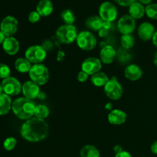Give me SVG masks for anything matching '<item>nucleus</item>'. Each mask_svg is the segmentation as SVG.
Listing matches in <instances>:
<instances>
[{
    "label": "nucleus",
    "instance_id": "4be33fe9",
    "mask_svg": "<svg viewBox=\"0 0 157 157\" xmlns=\"http://www.w3.org/2000/svg\"><path fill=\"white\" fill-rule=\"evenodd\" d=\"M129 15L135 20L140 19L145 15V8L143 4L135 2L131 6H129Z\"/></svg>",
    "mask_w": 157,
    "mask_h": 157
},
{
    "label": "nucleus",
    "instance_id": "2f4dec72",
    "mask_svg": "<svg viewBox=\"0 0 157 157\" xmlns=\"http://www.w3.org/2000/svg\"><path fill=\"white\" fill-rule=\"evenodd\" d=\"M41 17V16L39 15V13H38L37 11H32V12L29 13L28 19H29V21H30L31 23H36L39 21Z\"/></svg>",
    "mask_w": 157,
    "mask_h": 157
},
{
    "label": "nucleus",
    "instance_id": "58836bf2",
    "mask_svg": "<svg viewBox=\"0 0 157 157\" xmlns=\"http://www.w3.org/2000/svg\"><path fill=\"white\" fill-rule=\"evenodd\" d=\"M111 25H112V22H109V21H104L102 28L107 29V30H110V29L111 28Z\"/></svg>",
    "mask_w": 157,
    "mask_h": 157
},
{
    "label": "nucleus",
    "instance_id": "412c9836",
    "mask_svg": "<svg viewBox=\"0 0 157 157\" xmlns=\"http://www.w3.org/2000/svg\"><path fill=\"white\" fill-rule=\"evenodd\" d=\"M104 21L101 18V17L98 15H92L87 18L85 21V25L90 30L94 32H98L103 27Z\"/></svg>",
    "mask_w": 157,
    "mask_h": 157
},
{
    "label": "nucleus",
    "instance_id": "79ce46f5",
    "mask_svg": "<svg viewBox=\"0 0 157 157\" xmlns=\"http://www.w3.org/2000/svg\"><path fill=\"white\" fill-rule=\"evenodd\" d=\"M105 109L106 110H110V111L113 110V105H112L111 103H107V104L105 105Z\"/></svg>",
    "mask_w": 157,
    "mask_h": 157
},
{
    "label": "nucleus",
    "instance_id": "f3484780",
    "mask_svg": "<svg viewBox=\"0 0 157 157\" xmlns=\"http://www.w3.org/2000/svg\"><path fill=\"white\" fill-rule=\"evenodd\" d=\"M124 76L130 81H136L143 76V70L136 64H129L124 69Z\"/></svg>",
    "mask_w": 157,
    "mask_h": 157
},
{
    "label": "nucleus",
    "instance_id": "f257e3e1",
    "mask_svg": "<svg viewBox=\"0 0 157 157\" xmlns=\"http://www.w3.org/2000/svg\"><path fill=\"white\" fill-rule=\"evenodd\" d=\"M49 126L44 120L32 117L22 124L21 135L25 140L37 143L43 140L48 136Z\"/></svg>",
    "mask_w": 157,
    "mask_h": 157
},
{
    "label": "nucleus",
    "instance_id": "dca6fc26",
    "mask_svg": "<svg viewBox=\"0 0 157 157\" xmlns=\"http://www.w3.org/2000/svg\"><path fill=\"white\" fill-rule=\"evenodd\" d=\"M117 56V53L115 49L111 45H106L101 48L100 52V60L102 64H110L113 62L115 58Z\"/></svg>",
    "mask_w": 157,
    "mask_h": 157
},
{
    "label": "nucleus",
    "instance_id": "c03bdc74",
    "mask_svg": "<svg viewBox=\"0 0 157 157\" xmlns=\"http://www.w3.org/2000/svg\"><path fill=\"white\" fill-rule=\"evenodd\" d=\"M153 63H154L155 66L157 67V52H156L154 55V58H153Z\"/></svg>",
    "mask_w": 157,
    "mask_h": 157
},
{
    "label": "nucleus",
    "instance_id": "7c9ffc66",
    "mask_svg": "<svg viewBox=\"0 0 157 157\" xmlns=\"http://www.w3.org/2000/svg\"><path fill=\"white\" fill-rule=\"evenodd\" d=\"M11 70L8 65L5 64H0V78L6 79L10 77Z\"/></svg>",
    "mask_w": 157,
    "mask_h": 157
},
{
    "label": "nucleus",
    "instance_id": "a211bd4d",
    "mask_svg": "<svg viewBox=\"0 0 157 157\" xmlns=\"http://www.w3.org/2000/svg\"><path fill=\"white\" fill-rule=\"evenodd\" d=\"M2 48L9 55H15L19 51V42L14 37H6L2 44Z\"/></svg>",
    "mask_w": 157,
    "mask_h": 157
},
{
    "label": "nucleus",
    "instance_id": "f704fd0d",
    "mask_svg": "<svg viewBox=\"0 0 157 157\" xmlns=\"http://www.w3.org/2000/svg\"><path fill=\"white\" fill-rule=\"evenodd\" d=\"M108 33L109 30H107V29H104V28H102L101 30L98 31V35H99V36L101 37V38H105V37H107V35H108Z\"/></svg>",
    "mask_w": 157,
    "mask_h": 157
},
{
    "label": "nucleus",
    "instance_id": "c756f323",
    "mask_svg": "<svg viewBox=\"0 0 157 157\" xmlns=\"http://www.w3.org/2000/svg\"><path fill=\"white\" fill-rule=\"evenodd\" d=\"M17 144V140L15 137H8L5 140L4 143H3V147L7 151H11V150H13L15 147H16Z\"/></svg>",
    "mask_w": 157,
    "mask_h": 157
},
{
    "label": "nucleus",
    "instance_id": "6ab92c4d",
    "mask_svg": "<svg viewBox=\"0 0 157 157\" xmlns=\"http://www.w3.org/2000/svg\"><path fill=\"white\" fill-rule=\"evenodd\" d=\"M54 9L53 4L51 0H40L36 6V11L42 17H46L52 13Z\"/></svg>",
    "mask_w": 157,
    "mask_h": 157
},
{
    "label": "nucleus",
    "instance_id": "ddd939ff",
    "mask_svg": "<svg viewBox=\"0 0 157 157\" xmlns=\"http://www.w3.org/2000/svg\"><path fill=\"white\" fill-rule=\"evenodd\" d=\"M21 92L25 98L34 100L38 98L41 91L38 84L32 81H27L22 84Z\"/></svg>",
    "mask_w": 157,
    "mask_h": 157
},
{
    "label": "nucleus",
    "instance_id": "473e14b6",
    "mask_svg": "<svg viewBox=\"0 0 157 157\" xmlns=\"http://www.w3.org/2000/svg\"><path fill=\"white\" fill-rule=\"evenodd\" d=\"M89 78V75H87V73H85L84 71H81L80 72H78V76H77V79L79 82L81 83H84L88 80Z\"/></svg>",
    "mask_w": 157,
    "mask_h": 157
},
{
    "label": "nucleus",
    "instance_id": "393cba45",
    "mask_svg": "<svg viewBox=\"0 0 157 157\" xmlns=\"http://www.w3.org/2000/svg\"><path fill=\"white\" fill-rule=\"evenodd\" d=\"M81 157H100V151L93 145H85L80 152Z\"/></svg>",
    "mask_w": 157,
    "mask_h": 157
},
{
    "label": "nucleus",
    "instance_id": "1a4fd4ad",
    "mask_svg": "<svg viewBox=\"0 0 157 157\" xmlns=\"http://www.w3.org/2000/svg\"><path fill=\"white\" fill-rule=\"evenodd\" d=\"M2 86L3 92L9 96H16L19 94L22 88V85L20 81L13 77H9L3 79Z\"/></svg>",
    "mask_w": 157,
    "mask_h": 157
},
{
    "label": "nucleus",
    "instance_id": "f8f14e48",
    "mask_svg": "<svg viewBox=\"0 0 157 157\" xmlns=\"http://www.w3.org/2000/svg\"><path fill=\"white\" fill-rule=\"evenodd\" d=\"M102 67V62L101 60L94 57L86 58L81 64V71L87 73L89 76H92L94 74L101 71Z\"/></svg>",
    "mask_w": 157,
    "mask_h": 157
},
{
    "label": "nucleus",
    "instance_id": "9b49d317",
    "mask_svg": "<svg viewBox=\"0 0 157 157\" xmlns=\"http://www.w3.org/2000/svg\"><path fill=\"white\" fill-rule=\"evenodd\" d=\"M136 29V20L130 15H124L118 20L117 30L122 35L132 34Z\"/></svg>",
    "mask_w": 157,
    "mask_h": 157
},
{
    "label": "nucleus",
    "instance_id": "5701e85b",
    "mask_svg": "<svg viewBox=\"0 0 157 157\" xmlns=\"http://www.w3.org/2000/svg\"><path fill=\"white\" fill-rule=\"evenodd\" d=\"M109 81V78L104 72L99 71L90 76V81L94 86L98 87H104Z\"/></svg>",
    "mask_w": 157,
    "mask_h": 157
},
{
    "label": "nucleus",
    "instance_id": "f03ea898",
    "mask_svg": "<svg viewBox=\"0 0 157 157\" xmlns=\"http://www.w3.org/2000/svg\"><path fill=\"white\" fill-rule=\"evenodd\" d=\"M35 107L36 104L33 100L26 98H19L12 102V110L18 119L28 121L35 116Z\"/></svg>",
    "mask_w": 157,
    "mask_h": 157
},
{
    "label": "nucleus",
    "instance_id": "9d476101",
    "mask_svg": "<svg viewBox=\"0 0 157 157\" xmlns=\"http://www.w3.org/2000/svg\"><path fill=\"white\" fill-rule=\"evenodd\" d=\"M18 27V21L15 17L8 15L5 17L0 24V31L6 37H12L16 33Z\"/></svg>",
    "mask_w": 157,
    "mask_h": 157
},
{
    "label": "nucleus",
    "instance_id": "c85d7f7f",
    "mask_svg": "<svg viewBox=\"0 0 157 157\" xmlns=\"http://www.w3.org/2000/svg\"><path fill=\"white\" fill-rule=\"evenodd\" d=\"M145 14L151 19H157V3H150L145 8Z\"/></svg>",
    "mask_w": 157,
    "mask_h": 157
},
{
    "label": "nucleus",
    "instance_id": "b1692460",
    "mask_svg": "<svg viewBox=\"0 0 157 157\" xmlns=\"http://www.w3.org/2000/svg\"><path fill=\"white\" fill-rule=\"evenodd\" d=\"M32 66V63L28 61L25 58H19L15 61V70L21 74L29 73Z\"/></svg>",
    "mask_w": 157,
    "mask_h": 157
},
{
    "label": "nucleus",
    "instance_id": "bb28decb",
    "mask_svg": "<svg viewBox=\"0 0 157 157\" xmlns=\"http://www.w3.org/2000/svg\"><path fill=\"white\" fill-rule=\"evenodd\" d=\"M50 114V110L47 106L44 104H38L36 105L35 110V117L39 119L45 120Z\"/></svg>",
    "mask_w": 157,
    "mask_h": 157
},
{
    "label": "nucleus",
    "instance_id": "cd10ccee",
    "mask_svg": "<svg viewBox=\"0 0 157 157\" xmlns=\"http://www.w3.org/2000/svg\"><path fill=\"white\" fill-rule=\"evenodd\" d=\"M61 18L65 25H73L75 21V15L71 10L65 9L61 14Z\"/></svg>",
    "mask_w": 157,
    "mask_h": 157
},
{
    "label": "nucleus",
    "instance_id": "7ed1b4c3",
    "mask_svg": "<svg viewBox=\"0 0 157 157\" xmlns=\"http://www.w3.org/2000/svg\"><path fill=\"white\" fill-rule=\"evenodd\" d=\"M78 35L77 28L74 25H63L55 32L58 41L64 44H70L76 41Z\"/></svg>",
    "mask_w": 157,
    "mask_h": 157
},
{
    "label": "nucleus",
    "instance_id": "20e7f679",
    "mask_svg": "<svg viewBox=\"0 0 157 157\" xmlns=\"http://www.w3.org/2000/svg\"><path fill=\"white\" fill-rule=\"evenodd\" d=\"M31 81L38 85H44L48 81L50 74L48 67L43 64H33L29 72Z\"/></svg>",
    "mask_w": 157,
    "mask_h": 157
},
{
    "label": "nucleus",
    "instance_id": "a19ab883",
    "mask_svg": "<svg viewBox=\"0 0 157 157\" xmlns=\"http://www.w3.org/2000/svg\"><path fill=\"white\" fill-rule=\"evenodd\" d=\"M152 41H153V44H154V45L157 48V31H156V32H155V34H154V35H153Z\"/></svg>",
    "mask_w": 157,
    "mask_h": 157
},
{
    "label": "nucleus",
    "instance_id": "0eeeda50",
    "mask_svg": "<svg viewBox=\"0 0 157 157\" xmlns=\"http://www.w3.org/2000/svg\"><path fill=\"white\" fill-rule=\"evenodd\" d=\"M104 91L106 96L112 101L121 99L123 95V87L116 78L109 79L104 87Z\"/></svg>",
    "mask_w": 157,
    "mask_h": 157
},
{
    "label": "nucleus",
    "instance_id": "6e6552de",
    "mask_svg": "<svg viewBox=\"0 0 157 157\" xmlns=\"http://www.w3.org/2000/svg\"><path fill=\"white\" fill-rule=\"evenodd\" d=\"M117 9L112 2L106 1L100 6L99 16L104 21L113 22L117 18Z\"/></svg>",
    "mask_w": 157,
    "mask_h": 157
},
{
    "label": "nucleus",
    "instance_id": "4468645a",
    "mask_svg": "<svg viewBox=\"0 0 157 157\" xmlns=\"http://www.w3.org/2000/svg\"><path fill=\"white\" fill-rule=\"evenodd\" d=\"M155 32L156 31H155L154 26L150 22H143L137 29L138 36L142 41H144L153 39Z\"/></svg>",
    "mask_w": 157,
    "mask_h": 157
},
{
    "label": "nucleus",
    "instance_id": "a878e982",
    "mask_svg": "<svg viewBox=\"0 0 157 157\" xmlns=\"http://www.w3.org/2000/svg\"><path fill=\"white\" fill-rule=\"evenodd\" d=\"M121 44L125 50L132 48L135 44V38L132 34L123 35L121 38Z\"/></svg>",
    "mask_w": 157,
    "mask_h": 157
},
{
    "label": "nucleus",
    "instance_id": "a18cd8bd",
    "mask_svg": "<svg viewBox=\"0 0 157 157\" xmlns=\"http://www.w3.org/2000/svg\"><path fill=\"white\" fill-rule=\"evenodd\" d=\"M38 98H39L41 100H44V98H45V95H44V93H41V92H40L39 95H38Z\"/></svg>",
    "mask_w": 157,
    "mask_h": 157
},
{
    "label": "nucleus",
    "instance_id": "aec40b11",
    "mask_svg": "<svg viewBox=\"0 0 157 157\" xmlns=\"http://www.w3.org/2000/svg\"><path fill=\"white\" fill-rule=\"evenodd\" d=\"M12 107V99L10 96L2 93L0 94V116L8 114Z\"/></svg>",
    "mask_w": 157,
    "mask_h": 157
},
{
    "label": "nucleus",
    "instance_id": "c9c22d12",
    "mask_svg": "<svg viewBox=\"0 0 157 157\" xmlns=\"http://www.w3.org/2000/svg\"><path fill=\"white\" fill-rule=\"evenodd\" d=\"M115 157H132V156L129 152L124 150V151H122L121 153L116 154Z\"/></svg>",
    "mask_w": 157,
    "mask_h": 157
},
{
    "label": "nucleus",
    "instance_id": "e433bc0d",
    "mask_svg": "<svg viewBox=\"0 0 157 157\" xmlns=\"http://www.w3.org/2000/svg\"><path fill=\"white\" fill-rule=\"evenodd\" d=\"M150 150L153 154L157 155V140L154 141L150 146Z\"/></svg>",
    "mask_w": 157,
    "mask_h": 157
},
{
    "label": "nucleus",
    "instance_id": "39448f33",
    "mask_svg": "<svg viewBox=\"0 0 157 157\" xmlns=\"http://www.w3.org/2000/svg\"><path fill=\"white\" fill-rule=\"evenodd\" d=\"M76 43L79 48L85 52H90L95 48L98 40L93 33L89 31H82L79 32L76 39Z\"/></svg>",
    "mask_w": 157,
    "mask_h": 157
},
{
    "label": "nucleus",
    "instance_id": "ea45409f",
    "mask_svg": "<svg viewBox=\"0 0 157 157\" xmlns=\"http://www.w3.org/2000/svg\"><path fill=\"white\" fill-rule=\"evenodd\" d=\"M6 35L3 34L2 32H1V31H0V44H3V42H4V41L6 40Z\"/></svg>",
    "mask_w": 157,
    "mask_h": 157
},
{
    "label": "nucleus",
    "instance_id": "37998d69",
    "mask_svg": "<svg viewBox=\"0 0 157 157\" xmlns=\"http://www.w3.org/2000/svg\"><path fill=\"white\" fill-rule=\"evenodd\" d=\"M141 2V4H145V5H149L150 4V2H152V0H139Z\"/></svg>",
    "mask_w": 157,
    "mask_h": 157
},
{
    "label": "nucleus",
    "instance_id": "4c0bfd02",
    "mask_svg": "<svg viewBox=\"0 0 157 157\" xmlns=\"http://www.w3.org/2000/svg\"><path fill=\"white\" fill-rule=\"evenodd\" d=\"M122 151H124L122 147L120 145H116L114 147H113V152L115 153V154H118V153H121Z\"/></svg>",
    "mask_w": 157,
    "mask_h": 157
},
{
    "label": "nucleus",
    "instance_id": "423d86ee",
    "mask_svg": "<svg viewBox=\"0 0 157 157\" xmlns=\"http://www.w3.org/2000/svg\"><path fill=\"white\" fill-rule=\"evenodd\" d=\"M47 57V51L41 45H32L28 48L25 58L32 64H42Z\"/></svg>",
    "mask_w": 157,
    "mask_h": 157
},
{
    "label": "nucleus",
    "instance_id": "49530a36",
    "mask_svg": "<svg viewBox=\"0 0 157 157\" xmlns=\"http://www.w3.org/2000/svg\"><path fill=\"white\" fill-rule=\"evenodd\" d=\"M3 92V90H2V84H0V94H2Z\"/></svg>",
    "mask_w": 157,
    "mask_h": 157
},
{
    "label": "nucleus",
    "instance_id": "72a5a7b5",
    "mask_svg": "<svg viewBox=\"0 0 157 157\" xmlns=\"http://www.w3.org/2000/svg\"><path fill=\"white\" fill-rule=\"evenodd\" d=\"M113 1L119 6L127 7V6H130L133 3H134L136 0H113Z\"/></svg>",
    "mask_w": 157,
    "mask_h": 157
},
{
    "label": "nucleus",
    "instance_id": "2eb2a0df",
    "mask_svg": "<svg viewBox=\"0 0 157 157\" xmlns=\"http://www.w3.org/2000/svg\"><path fill=\"white\" fill-rule=\"evenodd\" d=\"M127 119V115L124 110L120 109H113L110 110L107 116L108 122L112 125H122L126 122Z\"/></svg>",
    "mask_w": 157,
    "mask_h": 157
}]
</instances>
